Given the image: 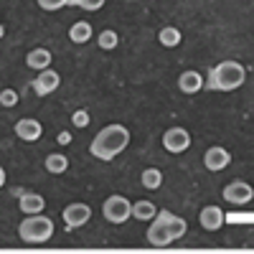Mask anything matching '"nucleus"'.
<instances>
[{
  "label": "nucleus",
  "mask_w": 254,
  "mask_h": 254,
  "mask_svg": "<svg viewBox=\"0 0 254 254\" xmlns=\"http://www.w3.org/2000/svg\"><path fill=\"white\" fill-rule=\"evenodd\" d=\"M130 145V130H127L125 125L120 122H112L107 127H102V130L94 135L92 145H89V153L99 160H115L125 147Z\"/></svg>",
  "instance_id": "f257e3e1"
},
{
  "label": "nucleus",
  "mask_w": 254,
  "mask_h": 254,
  "mask_svg": "<svg viewBox=\"0 0 254 254\" xmlns=\"http://www.w3.org/2000/svg\"><path fill=\"white\" fill-rule=\"evenodd\" d=\"M186 219L171 214V211H158L155 219L150 221V226H147V244L153 247H168L178 242L183 234H186Z\"/></svg>",
  "instance_id": "f03ea898"
},
{
  "label": "nucleus",
  "mask_w": 254,
  "mask_h": 254,
  "mask_svg": "<svg viewBox=\"0 0 254 254\" xmlns=\"http://www.w3.org/2000/svg\"><path fill=\"white\" fill-rule=\"evenodd\" d=\"M244 79H247L244 64H239V61H221L208 74V89L234 92V89H239L244 84Z\"/></svg>",
  "instance_id": "7ed1b4c3"
},
{
  "label": "nucleus",
  "mask_w": 254,
  "mask_h": 254,
  "mask_svg": "<svg viewBox=\"0 0 254 254\" xmlns=\"http://www.w3.org/2000/svg\"><path fill=\"white\" fill-rule=\"evenodd\" d=\"M18 237L26 244H44L54 237V221L44 214H31L18 226Z\"/></svg>",
  "instance_id": "20e7f679"
},
{
  "label": "nucleus",
  "mask_w": 254,
  "mask_h": 254,
  "mask_svg": "<svg viewBox=\"0 0 254 254\" xmlns=\"http://www.w3.org/2000/svg\"><path fill=\"white\" fill-rule=\"evenodd\" d=\"M102 214H104V219H107L110 224H125L127 219L132 216V203L127 201L125 196L115 193V196H110L107 201L102 203Z\"/></svg>",
  "instance_id": "39448f33"
},
{
  "label": "nucleus",
  "mask_w": 254,
  "mask_h": 254,
  "mask_svg": "<svg viewBox=\"0 0 254 254\" xmlns=\"http://www.w3.org/2000/svg\"><path fill=\"white\" fill-rule=\"evenodd\" d=\"M224 201L231 203V206H247L252 198H254V188L244 181H231L226 188H224Z\"/></svg>",
  "instance_id": "423d86ee"
},
{
  "label": "nucleus",
  "mask_w": 254,
  "mask_h": 254,
  "mask_svg": "<svg viewBox=\"0 0 254 254\" xmlns=\"http://www.w3.org/2000/svg\"><path fill=\"white\" fill-rule=\"evenodd\" d=\"M188 145H190L188 130H183V127H171V130H165V135H163V147H165L168 153L181 155L183 150H188Z\"/></svg>",
  "instance_id": "0eeeda50"
},
{
  "label": "nucleus",
  "mask_w": 254,
  "mask_h": 254,
  "mask_svg": "<svg viewBox=\"0 0 254 254\" xmlns=\"http://www.w3.org/2000/svg\"><path fill=\"white\" fill-rule=\"evenodd\" d=\"M61 216H64V224H66L69 229H79L92 219V208L87 203H69L61 211Z\"/></svg>",
  "instance_id": "6e6552de"
},
{
  "label": "nucleus",
  "mask_w": 254,
  "mask_h": 254,
  "mask_svg": "<svg viewBox=\"0 0 254 254\" xmlns=\"http://www.w3.org/2000/svg\"><path fill=\"white\" fill-rule=\"evenodd\" d=\"M59 84H61V76L49 66V69H44V71H38V76L33 79V92H36L38 97H46V94H51V92L59 89Z\"/></svg>",
  "instance_id": "1a4fd4ad"
},
{
  "label": "nucleus",
  "mask_w": 254,
  "mask_h": 254,
  "mask_svg": "<svg viewBox=\"0 0 254 254\" xmlns=\"http://www.w3.org/2000/svg\"><path fill=\"white\" fill-rule=\"evenodd\" d=\"M229 163H231V155H229L226 147H221V145H214V147H208V150L203 153V165L208 168V171H214V173L224 171Z\"/></svg>",
  "instance_id": "9d476101"
},
{
  "label": "nucleus",
  "mask_w": 254,
  "mask_h": 254,
  "mask_svg": "<svg viewBox=\"0 0 254 254\" xmlns=\"http://www.w3.org/2000/svg\"><path fill=\"white\" fill-rule=\"evenodd\" d=\"M15 135L23 142H36L41 135H44V127H41V122L33 120V117H23V120L15 122Z\"/></svg>",
  "instance_id": "9b49d317"
},
{
  "label": "nucleus",
  "mask_w": 254,
  "mask_h": 254,
  "mask_svg": "<svg viewBox=\"0 0 254 254\" xmlns=\"http://www.w3.org/2000/svg\"><path fill=\"white\" fill-rule=\"evenodd\" d=\"M198 224H201L206 231H219V229L224 226V211H221L219 206H206V208H201Z\"/></svg>",
  "instance_id": "f8f14e48"
},
{
  "label": "nucleus",
  "mask_w": 254,
  "mask_h": 254,
  "mask_svg": "<svg viewBox=\"0 0 254 254\" xmlns=\"http://www.w3.org/2000/svg\"><path fill=\"white\" fill-rule=\"evenodd\" d=\"M18 206H20V211H23L26 216H31V214H44L46 198L41 196V193H23V196H20V201H18Z\"/></svg>",
  "instance_id": "ddd939ff"
},
{
  "label": "nucleus",
  "mask_w": 254,
  "mask_h": 254,
  "mask_svg": "<svg viewBox=\"0 0 254 254\" xmlns=\"http://www.w3.org/2000/svg\"><path fill=\"white\" fill-rule=\"evenodd\" d=\"M178 89H181L183 94H196V92H201V89H203V76H201L198 71H183V74L178 76Z\"/></svg>",
  "instance_id": "4468645a"
},
{
  "label": "nucleus",
  "mask_w": 254,
  "mask_h": 254,
  "mask_svg": "<svg viewBox=\"0 0 254 254\" xmlns=\"http://www.w3.org/2000/svg\"><path fill=\"white\" fill-rule=\"evenodd\" d=\"M26 64L31 69H36V71H44V69L51 66V51L49 49H33V51H28Z\"/></svg>",
  "instance_id": "2eb2a0df"
},
{
  "label": "nucleus",
  "mask_w": 254,
  "mask_h": 254,
  "mask_svg": "<svg viewBox=\"0 0 254 254\" xmlns=\"http://www.w3.org/2000/svg\"><path fill=\"white\" fill-rule=\"evenodd\" d=\"M92 23L89 20H76V23L69 28V41L71 44H87V41L92 38Z\"/></svg>",
  "instance_id": "dca6fc26"
},
{
  "label": "nucleus",
  "mask_w": 254,
  "mask_h": 254,
  "mask_svg": "<svg viewBox=\"0 0 254 254\" xmlns=\"http://www.w3.org/2000/svg\"><path fill=\"white\" fill-rule=\"evenodd\" d=\"M155 214H158V208H155L153 201H135L132 203V216L137 221H153Z\"/></svg>",
  "instance_id": "f3484780"
},
{
  "label": "nucleus",
  "mask_w": 254,
  "mask_h": 254,
  "mask_svg": "<svg viewBox=\"0 0 254 254\" xmlns=\"http://www.w3.org/2000/svg\"><path fill=\"white\" fill-rule=\"evenodd\" d=\"M181 31L178 28H173V26H165V28H160V33H158V41H160V46H165V49H176L178 44H181Z\"/></svg>",
  "instance_id": "a211bd4d"
},
{
  "label": "nucleus",
  "mask_w": 254,
  "mask_h": 254,
  "mask_svg": "<svg viewBox=\"0 0 254 254\" xmlns=\"http://www.w3.org/2000/svg\"><path fill=\"white\" fill-rule=\"evenodd\" d=\"M66 168H69V158L66 155H61V153H51L46 158V171L54 173V176H61V173H66Z\"/></svg>",
  "instance_id": "6ab92c4d"
},
{
  "label": "nucleus",
  "mask_w": 254,
  "mask_h": 254,
  "mask_svg": "<svg viewBox=\"0 0 254 254\" xmlns=\"http://www.w3.org/2000/svg\"><path fill=\"white\" fill-rule=\"evenodd\" d=\"M140 181H142V186H145L147 190H158L160 183H163V173L158 171V168H145Z\"/></svg>",
  "instance_id": "aec40b11"
},
{
  "label": "nucleus",
  "mask_w": 254,
  "mask_h": 254,
  "mask_svg": "<svg viewBox=\"0 0 254 254\" xmlns=\"http://www.w3.org/2000/svg\"><path fill=\"white\" fill-rule=\"evenodd\" d=\"M97 44H99V49H104V51H112V49H117L120 38H117L115 31H102V33L97 36Z\"/></svg>",
  "instance_id": "412c9836"
},
{
  "label": "nucleus",
  "mask_w": 254,
  "mask_h": 254,
  "mask_svg": "<svg viewBox=\"0 0 254 254\" xmlns=\"http://www.w3.org/2000/svg\"><path fill=\"white\" fill-rule=\"evenodd\" d=\"M0 104H3L5 110L15 107V104H18V92L15 89H3V92H0Z\"/></svg>",
  "instance_id": "4be33fe9"
},
{
  "label": "nucleus",
  "mask_w": 254,
  "mask_h": 254,
  "mask_svg": "<svg viewBox=\"0 0 254 254\" xmlns=\"http://www.w3.org/2000/svg\"><path fill=\"white\" fill-rule=\"evenodd\" d=\"M71 122H74V127H87L89 125V112L87 110H76L71 115Z\"/></svg>",
  "instance_id": "5701e85b"
},
{
  "label": "nucleus",
  "mask_w": 254,
  "mask_h": 254,
  "mask_svg": "<svg viewBox=\"0 0 254 254\" xmlns=\"http://www.w3.org/2000/svg\"><path fill=\"white\" fill-rule=\"evenodd\" d=\"M38 5L44 10H59L64 5H69V0H38Z\"/></svg>",
  "instance_id": "b1692460"
},
{
  "label": "nucleus",
  "mask_w": 254,
  "mask_h": 254,
  "mask_svg": "<svg viewBox=\"0 0 254 254\" xmlns=\"http://www.w3.org/2000/svg\"><path fill=\"white\" fill-rule=\"evenodd\" d=\"M107 0H79V8H84V10H99Z\"/></svg>",
  "instance_id": "393cba45"
},
{
  "label": "nucleus",
  "mask_w": 254,
  "mask_h": 254,
  "mask_svg": "<svg viewBox=\"0 0 254 254\" xmlns=\"http://www.w3.org/2000/svg\"><path fill=\"white\" fill-rule=\"evenodd\" d=\"M56 142H59V145H69V142H71V135H69V132H59Z\"/></svg>",
  "instance_id": "a878e982"
},
{
  "label": "nucleus",
  "mask_w": 254,
  "mask_h": 254,
  "mask_svg": "<svg viewBox=\"0 0 254 254\" xmlns=\"http://www.w3.org/2000/svg\"><path fill=\"white\" fill-rule=\"evenodd\" d=\"M3 186H5V168L0 165V188H3Z\"/></svg>",
  "instance_id": "bb28decb"
},
{
  "label": "nucleus",
  "mask_w": 254,
  "mask_h": 254,
  "mask_svg": "<svg viewBox=\"0 0 254 254\" xmlns=\"http://www.w3.org/2000/svg\"><path fill=\"white\" fill-rule=\"evenodd\" d=\"M3 36H5V26H3V23H0V38H3Z\"/></svg>",
  "instance_id": "cd10ccee"
},
{
  "label": "nucleus",
  "mask_w": 254,
  "mask_h": 254,
  "mask_svg": "<svg viewBox=\"0 0 254 254\" xmlns=\"http://www.w3.org/2000/svg\"><path fill=\"white\" fill-rule=\"evenodd\" d=\"M69 5H79V0H69Z\"/></svg>",
  "instance_id": "c85d7f7f"
}]
</instances>
